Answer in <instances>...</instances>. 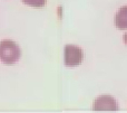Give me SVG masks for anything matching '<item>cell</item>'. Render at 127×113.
Masks as SVG:
<instances>
[{
	"label": "cell",
	"instance_id": "cell-5",
	"mask_svg": "<svg viewBox=\"0 0 127 113\" xmlns=\"http://www.w3.org/2000/svg\"><path fill=\"white\" fill-rule=\"evenodd\" d=\"M21 1L28 6L33 7V8H41L46 4L47 0H21Z\"/></svg>",
	"mask_w": 127,
	"mask_h": 113
},
{
	"label": "cell",
	"instance_id": "cell-6",
	"mask_svg": "<svg viewBox=\"0 0 127 113\" xmlns=\"http://www.w3.org/2000/svg\"><path fill=\"white\" fill-rule=\"evenodd\" d=\"M124 40H125V44L127 45V33L125 34V36H124Z\"/></svg>",
	"mask_w": 127,
	"mask_h": 113
},
{
	"label": "cell",
	"instance_id": "cell-4",
	"mask_svg": "<svg viewBox=\"0 0 127 113\" xmlns=\"http://www.w3.org/2000/svg\"><path fill=\"white\" fill-rule=\"evenodd\" d=\"M115 25L118 29H127V6L121 7L115 16Z\"/></svg>",
	"mask_w": 127,
	"mask_h": 113
},
{
	"label": "cell",
	"instance_id": "cell-1",
	"mask_svg": "<svg viewBox=\"0 0 127 113\" xmlns=\"http://www.w3.org/2000/svg\"><path fill=\"white\" fill-rule=\"evenodd\" d=\"M21 51L19 46L12 40H1L0 42V60L4 64L12 65L19 60Z\"/></svg>",
	"mask_w": 127,
	"mask_h": 113
},
{
	"label": "cell",
	"instance_id": "cell-3",
	"mask_svg": "<svg viewBox=\"0 0 127 113\" xmlns=\"http://www.w3.org/2000/svg\"><path fill=\"white\" fill-rule=\"evenodd\" d=\"M94 110L95 111H117L118 104L113 96L101 95L95 100Z\"/></svg>",
	"mask_w": 127,
	"mask_h": 113
},
{
	"label": "cell",
	"instance_id": "cell-2",
	"mask_svg": "<svg viewBox=\"0 0 127 113\" xmlns=\"http://www.w3.org/2000/svg\"><path fill=\"white\" fill-rule=\"evenodd\" d=\"M84 59V52L76 45H66L64 49V63L68 67H75L81 64Z\"/></svg>",
	"mask_w": 127,
	"mask_h": 113
}]
</instances>
